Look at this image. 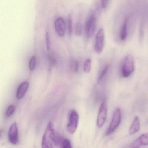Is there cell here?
Instances as JSON below:
<instances>
[{
    "label": "cell",
    "instance_id": "cell-1",
    "mask_svg": "<svg viewBox=\"0 0 148 148\" xmlns=\"http://www.w3.org/2000/svg\"><path fill=\"white\" fill-rule=\"evenodd\" d=\"M55 135L54 125L52 122L50 121L48 123L43 135L41 148H53Z\"/></svg>",
    "mask_w": 148,
    "mask_h": 148
},
{
    "label": "cell",
    "instance_id": "cell-2",
    "mask_svg": "<svg viewBox=\"0 0 148 148\" xmlns=\"http://www.w3.org/2000/svg\"><path fill=\"white\" fill-rule=\"evenodd\" d=\"M135 60L133 56L128 54L124 59L121 67V75L123 78H127L131 75L135 70Z\"/></svg>",
    "mask_w": 148,
    "mask_h": 148
},
{
    "label": "cell",
    "instance_id": "cell-3",
    "mask_svg": "<svg viewBox=\"0 0 148 148\" xmlns=\"http://www.w3.org/2000/svg\"><path fill=\"white\" fill-rule=\"evenodd\" d=\"M79 115L75 110H70L68 115V122L66 130L70 134H73L77 128L79 123Z\"/></svg>",
    "mask_w": 148,
    "mask_h": 148
},
{
    "label": "cell",
    "instance_id": "cell-4",
    "mask_svg": "<svg viewBox=\"0 0 148 148\" xmlns=\"http://www.w3.org/2000/svg\"><path fill=\"white\" fill-rule=\"evenodd\" d=\"M121 117L122 115L121 110L119 108H117L114 111L113 117L109 125V128L106 132V136L110 135L119 127L121 123Z\"/></svg>",
    "mask_w": 148,
    "mask_h": 148
},
{
    "label": "cell",
    "instance_id": "cell-5",
    "mask_svg": "<svg viewBox=\"0 0 148 148\" xmlns=\"http://www.w3.org/2000/svg\"><path fill=\"white\" fill-rule=\"evenodd\" d=\"M107 113V104L106 103L105 101H103L101 103L99 107V110L98 114L97 117L96 124L98 128H102L104 124L106 121Z\"/></svg>",
    "mask_w": 148,
    "mask_h": 148
},
{
    "label": "cell",
    "instance_id": "cell-6",
    "mask_svg": "<svg viewBox=\"0 0 148 148\" xmlns=\"http://www.w3.org/2000/svg\"><path fill=\"white\" fill-rule=\"evenodd\" d=\"M105 43V33L103 28H100L97 33L95 40V50L98 54L103 51Z\"/></svg>",
    "mask_w": 148,
    "mask_h": 148
},
{
    "label": "cell",
    "instance_id": "cell-7",
    "mask_svg": "<svg viewBox=\"0 0 148 148\" xmlns=\"http://www.w3.org/2000/svg\"><path fill=\"white\" fill-rule=\"evenodd\" d=\"M97 18L94 14H92L86 22L85 31L88 38H91L96 30Z\"/></svg>",
    "mask_w": 148,
    "mask_h": 148
},
{
    "label": "cell",
    "instance_id": "cell-8",
    "mask_svg": "<svg viewBox=\"0 0 148 148\" xmlns=\"http://www.w3.org/2000/svg\"><path fill=\"white\" fill-rule=\"evenodd\" d=\"M9 142L13 145H17L19 142L18 131L16 123H14L10 126L8 132Z\"/></svg>",
    "mask_w": 148,
    "mask_h": 148
},
{
    "label": "cell",
    "instance_id": "cell-9",
    "mask_svg": "<svg viewBox=\"0 0 148 148\" xmlns=\"http://www.w3.org/2000/svg\"><path fill=\"white\" fill-rule=\"evenodd\" d=\"M54 25H55V30L57 34L60 37L64 36L65 34L66 28L64 20L61 17L57 18L55 20Z\"/></svg>",
    "mask_w": 148,
    "mask_h": 148
},
{
    "label": "cell",
    "instance_id": "cell-10",
    "mask_svg": "<svg viewBox=\"0 0 148 148\" xmlns=\"http://www.w3.org/2000/svg\"><path fill=\"white\" fill-rule=\"evenodd\" d=\"M148 145V133H144L134 141L131 145V148H140L142 145Z\"/></svg>",
    "mask_w": 148,
    "mask_h": 148
},
{
    "label": "cell",
    "instance_id": "cell-11",
    "mask_svg": "<svg viewBox=\"0 0 148 148\" xmlns=\"http://www.w3.org/2000/svg\"><path fill=\"white\" fill-rule=\"evenodd\" d=\"M140 129V119L138 116L134 117L132 123L129 130L130 135H133L139 131Z\"/></svg>",
    "mask_w": 148,
    "mask_h": 148
},
{
    "label": "cell",
    "instance_id": "cell-12",
    "mask_svg": "<svg viewBox=\"0 0 148 148\" xmlns=\"http://www.w3.org/2000/svg\"><path fill=\"white\" fill-rule=\"evenodd\" d=\"M29 86V83L27 81H24L20 85L16 93V97L18 99H21L24 97Z\"/></svg>",
    "mask_w": 148,
    "mask_h": 148
},
{
    "label": "cell",
    "instance_id": "cell-13",
    "mask_svg": "<svg viewBox=\"0 0 148 148\" xmlns=\"http://www.w3.org/2000/svg\"><path fill=\"white\" fill-rule=\"evenodd\" d=\"M128 18L126 17L124 20L120 32V39L124 41L126 39L127 36V27H128Z\"/></svg>",
    "mask_w": 148,
    "mask_h": 148
},
{
    "label": "cell",
    "instance_id": "cell-14",
    "mask_svg": "<svg viewBox=\"0 0 148 148\" xmlns=\"http://www.w3.org/2000/svg\"><path fill=\"white\" fill-rule=\"evenodd\" d=\"M109 66L108 65H106L104 67L103 70L100 71V73L99 74L97 78V82L100 83L102 81L104 78L105 77L106 75L107 74L109 70Z\"/></svg>",
    "mask_w": 148,
    "mask_h": 148
},
{
    "label": "cell",
    "instance_id": "cell-15",
    "mask_svg": "<svg viewBox=\"0 0 148 148\" xmlns=\"http://www.w3.org/2000/svg\"><path fill=\"white\" fill-rule=\"evenodd\" d=\"M92 60L90 58L87 59L85 61L84 65V70L85 72L89 73L91 70Z\"/></svg>",
    "mask_w": 148,
    "mask_h": 148
},
{
    "label": "cell",
    "instance_id": "cell-16",
    "mask_svg": "<svg viewBox=\"0 0 148 148\" xmlns=\"http://www.w3.org/2000/svg\"><path fill=\"white\" fill-rule=\"evenodd\" d=\"M15 107L13 105H10L8 106L6 111V116L7 117H10L13 115L15 112Z\"/></svg>",
    "mask_w": 148,
    "mask_h": 148
},
{
    "label": "cell",
    "instance_id": "cell-17",
    "mask_svg": "<svg viewBox=\"0 0 148 148\" xmlns=\"http://www.w3.org/2000/svg\"><path fill=\"white\" fill-rule=\"evenodd\" d=\"M75 35L77 36H79L82 34V25L80 22H77L75 25Z\"/></svg>",
    "mask_w": 148,
    "mask_h": 148
},
{
    "label": "cell",
    "instance_id": "cell-18",
    "mask_svg": "<svg viewBox=\"0 0 148 148\" xmlns=\"http://www.w3.org/2000/svg\"><path fill=\"white\" fill-rule=\"evenodd\" d=\"M36 65V58L35 56H32L29 61V68L30 71H33L34 70Z\"/></svg>",
    "mask_w": 148,
    "mask_h": 148
},
{
    "label": "cell",
    "instance_id": "cell-19",
    "mask_svg": "<svg viewBox=\"0 0 148 148\" xmlns=\"http://www.w3.org/2000/svg\"><path fill=\"white\" fill-rule=\"evenodd\" d=\"M67 26H68V34L71 36L72 33V19L71 15L70 14L68 17L67 20Z\"/></svg>",
    "mask_w": 148,
    "mask_h": 148
},
{
    "label": "cell",
    "instance_id": "cell-20",
    "mask_svg": "<svg viewBox=\"0 0 148 148\" xmlns=\"http://www.w3.org/2000/svg\"><path fill=\"white\" fill-rule=\"evenodd\" d=\"M61 148H72L71 144L69 139L65 138L63 140Z\"/></svg>",
    "mask_w": 148,
    "mask_h": 148
},
{
    "label": "cell",
    "instance_id": "cell-21",
    "mask_svg": "<svg viewBox=\"0 0 148 148\" xmlns=\"http://www.w3.org/2000/svg\"><path fill=\"white\" fill-rule=\"evenodd\" d=\"M46 41L47 48V51H49L51 49V42L50 34L48 32H47L46 34Z\"/></svg>",
    "mask_w": 148,
    "mask_h": 148
},
{
    "label": "cell",
    "instance_id": "cell-22",
    "mask_svg": "<svg viewBox=\"0 0 148 148\" xmlns=\"http://www.w3.org/2000/svg\"><path fill=\"white\" fill-rule=\"evenodd\" d=\"M73 67L74 71L77 72L78 71L79 68V62L77 60L73 61Z\"/></svg>",
    "mask_w": 148,
    "mask_h": 148
},
{
    "label": "cell",
    "instance_id": "cell-23",
    "mask_svg": "<svg viewBox=\"0 0 148 148\" xmlns=\"http://www.w3.org/2000/svg\"><path fill=\"white\" fill-rule=\"evenodd\" d=\"M109 2V1H107V0H102V1H101V6H102L103 9H105L107 7Z\"/></svg>",
    "mask_w": 148,
    "mask_h": 148
}]
</instances>
